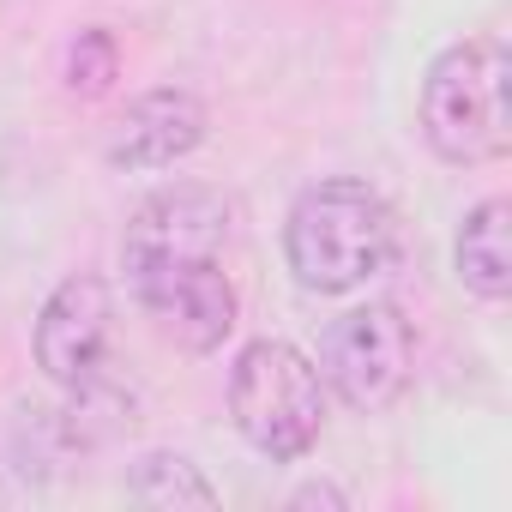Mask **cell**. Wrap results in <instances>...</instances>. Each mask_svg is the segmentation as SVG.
Returning <instances> with one entry per match:
<instances>
[{
    "label": "cell",
    "instance_id": "cell-3",
    "mask_svg": "<svg viewBox=\"0 0 512 512\" xmlns=\"http://www.w3.org/2000/svg\"><path fill=\"white\" fill-rule=\"evenodd\" d=\"M326 398L332 392L320 368L284 338H253L229 368V416L241 440L272 464H296L320 446Z\"/></svg>",
    "mask_w": 512,
    "mask_h": 512
},
{
    "label": "cell",
    "instance_id": "cell-6",
    "mask_svg": "<svg viewBox=\"0 0 512 512\" xmlns=\"http://www.w3.org/2000/svg\"><path fill=\"white\" fill-rule=\"evenodd\" d=\"M109 338H115V296L103 278L79 272V278H61L37 314V332H31V350H37V368L67 392V386H85L109 368Z\"/></svg>",
    "mask_w": 512,
    "mask_h": 512
},
{
    "label": "cell",
    "instance_id": "cell-2",
    "mask_svg": "<svg viewBox=\"0 0 512 512\" xmlns=\"http://www.w3.org/2000/svg\"><path fill=\"white\" fill-rule=\"evenodd\" d=\"M506 43L500 37H464L446 55H434L422 79V139L446 163H500L512 151V109H506Z\"/></svg>",
    "mask_w": 512,
    "mask_h": 512
},
{
    "label": "cell",
    "instance_id": "cell-9",
    "mask_svg": "<svg viewBox=\"0 0 512 512\" xmlns=\"http://www.w3.org/2000/svg\"><path fill=\"white\" fill-rule=\"evenodd\" d=\"M127 494L139 506H217V488L205 482V470L181 452H145L127 470Z\"/></svg>",
    "mask_w": 512,
    "mask_h": 512
},
{
    "label": "cell",
    "instance_id": "cell-8",
    "mask_svg": "<svg viewBox=\"0 0 512 512\" xmlns=\"http://www.w3.org/2000/svg\"><path fill=\"white\" fill-rule=\"evenodd\" d=\"M506 217L512 205L506 199H482L464 211L458 223V241H452V266H458V284L482 302H506L512 296V247H506Z\"/></svg>",
    "mask_w": 512,
    "mask_h": 512
},
{
    "label": "cell",
    "instance_id": "cell-10",
    "mask_svg": "<svg viewBox=\"0 0 512 512\" xmlns=\"http://www.w3.org/2000/svg\"><path fill=\"white\" fill-rule=\"evenodd\" d=\"M115 73H121L115 37H109V31H79V43L67 49V91H73V97H103Z\"/></svg>",
    "mask_w": 512,
    "mask_h": 512
},
{
    "label": "cell",
    "instance_id": "cell-4",
    "mask_svg": "<svg viewBox=\"0 0 512 512\" xmlns=\"http://www.w3.org/2000/svg\"><path fill=\"white\" fill-rule=\"evenodd\" d=\"M410 362H416V338L392 302H362V308L338 314L320 344V380L356 416L392 410L410 386Z\"/></svg>",
    "mask_w": 512,
    "mask_h": 512
},
{
    "label": "cell",
    "instance_id": "cell-5",
    "mask_svg": "<svg viewBox=\"0 0 512 512\" xmlns=\"http://www.w3.org/2000/svg\"><path fill=\"white\" fill-rule=\"evenodd\" d=\"M121 272L169 344L211 356L235 332V284L223 272V253H163V260H127Z\"/></svg>",
    "mask_w": 512,
    "mask_h": 512
},
{
    "label": "cell",
    "instance_id": "cell-7",
    "mask_svg": "<svg viewBox=\"0 0 512 512\" xmlns=\"http://www.w3.org/2000/svg\"><path fill=\"white\" fill-rule=\"evenodd\" d=\"M205 127H211V115H205V103L193 91L157 85V91L133 97L115 115V127L103 139V157H109V169H127V175H139V169H175L181 157H193L205 145Z\"/></svg>",
    "mask_w": 512,
    "mask_h": 512
},
{
    "label": "cell",
    "instance_id": "cell-1",
    "mask_svg": "<svg viewBox=\"0 0 512 512\" xmlns=\"http://www.w3.org/2000/svg\"><path fill=\"white\" fill-rule=\"evenodd\" d=\"M284 260L302 290L350 296L398 260V217L368 181L350 175L314 181L296 193L284 217Z\"/></svg>",
    "mask_w": 512,
    "mask_h": 512
}]
</instances>
